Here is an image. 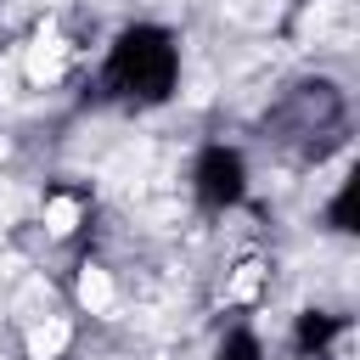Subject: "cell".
I'll return each mask as SVG.
<instances>
[{"label": "cell", "instance_id": "5b68a950", "mask_svg": "<svg viewBox=\"0 0 360 360\" xmlns=\"http://www.w3.org/2000/svg\"><path fill=\"white\" fill-rule=\"evenodd\" d=\"M259 287H264V264H259V259H242V264L231 270V281H225V304H253Z\"/></svg>", "mask_w": 360, "mask_h": 360}, {"label": "cell", "instance_id": "6da1fadb", "mask_svg": "<svg viewBox=\"0 0 360 360\" xmlns=\"http://www.w3.org/2000/svg\"><path fill=\"white\" fill-rule=\"evenodd\" d=\"M68 39H62V28L56 22H39L34 34H28V45L17 51V73L28 79V90H56L62 84V73H68Z\"/></svg>", "mask_w": 360, "mask_h": 360}, {"label": "cell", "instance_id": "277c9868", "mask_svg": "<svg viewBox=\"0 0 360 360\" xmlns=\"http://www.w3.org/2000/svg\"><path fill=\"white\" fill-rule=\"evenodd\" d=\"M79 219H84V202H79L73 191H56V197L39 202V225H45L51 242H68V236L79 231Z\"/></svg>", "mask_w": 360, "mask_h": 360}, {"label": "cell", "instance_id": "3957f363", "mask_svg": "<svg viewBox=\"0 0 360 360\" xmlns=\"http://www.w3.org/2000/svg\"><path fill=\"white\" fill-rule=\"evenodd\" d=\"M73 304H79L84 315H112V309H118V281H112V270H107V264H79V276H73Z\"/></svg>", "mask_w": 360, "mask_h": 360}, {"label": "cell", "instance_id": "7a4b0ae2", "mask_svg": "<svg viewBox=\"0 0 360 360\" xmlns=\"http://www.w3.org/2000/svg\"><path fill=\"white\" fill-rule=\"evenodd\" d=\"M73 349V321L68 315H34L22 332V354L28 360H62Z\"/></svg>", "mask_w": 360, "mask_h": 360}]
</instances>
